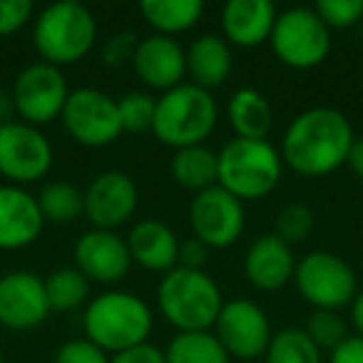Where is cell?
<instances>
[{
	"label": "cell",
	"instance_id": "obj_1",
	"mask_svg": "<svg viewBox=\"0 0 363 363\" xmlns=\"http://www.w3.org/2000/svg\"><path fill=\"white\" fill-rule=\"evenodd\" d=\"M353 127L333 107H311L289 122L281 140V160L301 177H326L346 164Z\"/></svg>",
	"mask_w": 363,
	"mask_h": 363
},
{
	"label": "cell",
	"instance_id": "obj_2",
	"mask_svg": "<svg viewBox=\"0 0 363 363\" xmlns=\"http://www.w3.org/2000/svg\"><path fill=\"white\" fill-rule=\"evenodd\" d=\"M219 187L239 202H254L272 194L281 182V152L269 140H242L234 137L217 152Z\"/></svg>",
	"mask_w": 363,
	"mask_h": 363
},
{
	"label": "cell",
	"instance_id": "obj_3",
	"mask_svg": "<svg viewBox=\"0 0 363 363\" xmlns=\"http://www.w3.org/2000/svg\"><path fill=\"white\" fill-rule=\"evenodd\" d=\"M82 326L87 341L105 353H120L147 343L152 333V311L130 291H105L87 301Z\"/></svg>",
	"mask_w": 363,
	"mask_h": 363
},
{
	"label": "cell",
	"instance_id": "obj_4",
	"mask_svg": "<svg viewBox=\"0 0 363 363\" xmlns=\"http://www.w3.org/2000/svg\"><path fill=\"white\" fill-rule=\"evenodd\" d=\"M160 311L179 333L209 331L222 311V291L207 272L172 269L157 286Z\"/></svg>",
	"mask_w": 363,
	"mask_h": 363
},
{
	"label": "cell",
	"instance_id": "obj_5",
	"mask_svg": "<svg viewBox=\"0 0 363 363\" xmlns=\"http://www.w3.org/2000/svg\"><path fill=\"white\" fill-rule=\"evenodd\" d=\"M219 117L217 100L209 90L182 82L157 97V115L152 132L167 147H197L214 132Z\"/></svg>",
	"mask_w": 363,
	"mask_h": 363
},
{
	"label": "cell",
	"instance_id": "obj_6",
	"mask_svg": "<svg viewBox=\"0 0 363 363\" xmlns=\"http://www.w3.org/2000/svg\"><path fill=\"white\" fill-rule=\"evenodd\" d=\"M97 40L95 16L82 3L60 0L38 16L33 26V43L43 62L55 67L72 65L92 50Z\"/></svg>",
	"mask_w": 363,
	"mask_h": 363
},
{
	"label": "cell",
	"instance_id": "obj_7",
	"mask_svg": "<svg viewBox=\"0 0 363 363\" xmlns=\"http://www.w3.org/2000/svg\"><path fill=\"white\" fill-rule=\"evenodd\" d=\"M269 43L284 65L294 70H311L326 60L331 50V30L313 8H289L277 16Z\"/></svg>",
	"mask_w": 363,
	"mask_h": 363
},
{
	"label": "cell",
	"instance_id": "obj_8",
	"mask_svg": "<svg viewBox=\"0 0 363 363\" xmlns=\"http://www.w3.org/2000/svg\"><path fill=\"white\" fill-rule=\"evenodd\" d=\"M296 289L313 308L338 311L351 306L358 294V279L353 267L333 252H308L296 262L294 274Z\"/></svg>",
	"mask_w": 363,
	"mask_h": 363
},
{
	"label": "cell",
	"instance_id": "obj_9",
	"mask_svg": "<svg viewBox=\"0 0 363 363\" xmlns=\"http://www.w3.org/2000/svg\"><path fill=\"white\" fill-rule=\"evenodd\" d=\"M11 95L21 122L40 127L62 115L70 90L60 67L50 62H33L18 72Z\"/></svg>",
	"mask_w": 363,
	"mask_h": 363
},
{
	"label": "cell",
	"instance_id": "obj_10",
	"mask_svg": "<svg viewBox=\"0 0 363 363\" xmlns=\"http://www.w3.org/2000/svg\"><path fill=\"white\" fill-rule=\"evenodd\" d=\"M60 117L67 135L82 147H107L125 132L117 100L95 87L72 90Z\"/></svg>",
	"mask_w": 363,
	"mask_h": 363
},
{
	"label": "cell",
	"instance_id": "obj_11",
	"mask_svg": "<svg viewBox=\"0 0 363 363\" xmlns=\"http://www.w3.org/2000/svg\"><path fill=\"white\" fill-rule=\"evenodd\" d=\"M214 336L229 353V358L257 361L267 353L274 331L267 311L259 303L249 298H232V301H224L219 311Z\"/></svg>",
	"mask_w": 363,
	"mask_h": 363
},
{
	"label": "cell",
	"instance_id": "obj_12",
	"mask_svg": "<svg viewBox=\"0 0 363 363\" xmlns=\"http://www.w3.org/2000/svg\"><path fill=\"white\" fill-rule=\"evenodd\" d=\"M52 147L38 127L28 122L0 125V174L16 187L38 182L50 172Z\"/></svg>",
	"mask_w": 363,
	"mask_h": 363
},
{
	"label": "cell",
	"instance_id": "obj_13",
	"mask_svg": "<svg viewBox=\"0 0 363 363\" xmlns=\"http://www.w3.org/2000/svg\"><path fill=\"white\" fill-rule=\"evenodd\" d=\"M189 224L204 247L227 249L237 244L244 232V207L234 194L217 184L194 194L189 204Z\"/></svg>",
	"mask_w": 363,
	"mask_h": 363
},
{
	"label": "cell",
	"instance_id": "obj_14",
	"mask_svg": "<svg viewBox=\"0 0 363 363\" xmlns=\"http://www.w3.org/2000/svg\"><path fill=\"white\" fill-rule=\"evenodd\" d=\"M137 209V184L130 174L110 169L97 174L85 189V217L92 229L115 232L132 219Z\"/></svg>",
	"mask_w": 363,
	"mask_h": 363
},
{
	"label": "cell",
	"instance_id": "obj_15",
	"mask_svg": "<svg viewBox=\"0 0 363 363\" xmlns=\"http://www.w3.org/2000/svg\"><path fill=\"white\" fill-rule=\"evenodd\" d=\"M50 313L45 284L33 272H11L0 277V326L30 331Z\"/></svg>",
	"mask_w": 363,
	"mask_h": 363
},
{
	"label": "cell",
	"instance_id": "obj_16",
	"mask_svg": "<svg viewBox=\"0 0 363 363\" xmlns=\"http://www.w3.org/2000/svg\"><path fill=\"white\" fill-rule=\"evenodd\" d=\"M75 269L87 279L97 284H117L130 272V249L127 242L117 232L105 229H90L77 239L72 249Z\"/></svg>",
	"mask_w": 363,
	"mask_h": 363
},
{
	"label": "cell",
	"instance_id": "obj_17",
	"mask_svg": "<svg viewBox=\"0 0 363 363\" xmlns=\"http://www.w3.org/2000/svg\"><path fill=\"white\" fill-rule=\"evenodd\" d=\"M132 67H135V75L147 87L167 92L182 85V80L187 75V50L174 38L155 33V35L140 40Z\"/></svg>",
	"mask_w": 363,
	"mask_h": 363
},
{
	"label": "cell",
	"instance_id": "obj_18",
	"mask_svg": "<svg viewBox=\"0 0 363 363\" xmlns=\"http://www.w3.org/2000/svg\"><path fill=\"white\" fill-rule=\"evenodd\" d=\"M45 219L38 199L16 184H0V249L30 247L43 234Z\"/></svg>",
	"mask_w": 363,
	"mask_h": 363
},
{
	"label": "cell",
	"instance_id": "obj_19",
	"mask_svg": "<svg viewBox=\"0 0 363 363\" xmlns=\"http://www.w3.org/2000/svg\"><path fill=\"white\" fill-rule=\"evenodd\" d=\"M244 274L249 284L259 291H279L296 274V257L291 247L284 244L277 234H264L254 239L244 257Z\"/></svg>",
	"mask_w": 363,
	"mask_h": 363
},
{
	"label": "cell",
	"instance_id": "obj_20",
	"mask_svg": "<svg viewBox=\"0 0 363 363\" xmlns=\"http://www.w3.org/2000/svg\"><path fill=\"white\" fill-rule=\"evenodd\" d=\"M272 0H229L222 11L224 40L237 48H257L272 38L277 23Z\"/></svg>",
	"mask_w": 363,
	"mask_h": 363
},
{
	"label": "cell",
	"instance_id": "obj_21",
	"mask_svg": "<svg viewBox=\"0 0 363 363\" xmlns=\"http://www.w3.org/2000/svg\"><path fill=\"white\" fill-rule=\"evenodd\" d=\"M127 249L132 262H137L147 272L167 274L177 269V254H179V239L167 224L157 219H140L127 234Z\"/></svg>",
	"mask_w": 363,
	"mask_h": 363
},
{
	"label": "cell",
	"instance_id": "obj_22",
	"mask_svg": "<svg viewBox=\"0 0 363 363\" xmlns=\"http://www.w3.org/2000/svg\"><path fill=\"white\" fill-rule=\"evenodd\" d=\"M232 72V48L222 35L204 33L187 48V75L192 85L212 92L222 87Z\"/></svg>",
	"mask_w": 363,
	"mask_h": 363
},
{
	"label": "cell",
	"instance_id": "obj_23",
	"mask_svg": "<svg viewBox=\"0 0 363 363\" xmlns=\"http://www.w3.org/2000/svg\"><path fill=\"white\" fill-rule=\"evenodd\" d=\"M227 117L232 130L242 140H267L274 127L272 105L254 87H242L234 92L227 105Z\"/></svg>",
	"mask_w": 363,
	"mask_h": 363
},
{
	"label": "cell",
	"instance_id": "obj_24",
	"mask_svg": "<svg viewBox=\"0 0 363 363\" xmlns=\"http://www.w3.org/2000/svg\"><path fill=\"white\" fill-rule=\"evenodd\" d=\"M169 169L177 184L194 194L204 192V189H209V187H217V182H219L217 152H212L204 145L177 150L174 157H172Z\"/></svg>",
	"mask_w": 363,
	"mask_h": 363
},
{
	"label": "cell",
	"instance_id": "obj_25",
	"mask_svg": "<svg viewBox=\"0 0 363 363\" xmlns=\"http://www.w3.org/2000/svg\"><path fill=\"white\" fill-rule=\"evenodd\" d=\"M140 13L157 30V35L174 38L197 26L204 6L199 0H142Z\"/></svg>",
	"mask_w": 363,
	"mask_h": 363
},
{
	"label": "cell",
	"instance_id": "obj_26",
	"mask_svg": "<svg viewBox=\"0 0 363 363\" xmlns=\"http://www.w3.org/2000/svg\"><path fill=\"white\" fill-rule=\"evenodd\" d=\"M35 199L43 219L50 224H72L85 214V192L72 182H48Z\"/></svg>",
	"mask_w": 363,
	"mask_h": 363
},
{
	"label": "cell",
	"instance_id": "obj_27",
	"mask_svg": "<svg viewBox=\"0 0 363 363\" xmlns=\"http://www.w3.org/2000/svg\"><path fill=\"white\" fill-rule=\"evenodd\" d=\"M167 363H232L217 336L209 331L177 333L164 348Z\"/></svg>",
	"mask_w": 363,
	"mask_h": 363
},
{
	"label": "cell",
	"instance_id": "obj_28",
	"mask_svg": "<svg viewBox=\"0 0 363 363\" xmlns=\"http://www.w3.org/2000/svg\"><path fill=\"white\" fill-rule=\"evenodd\" d=\"M43 284H45L50 311H75L82 303H87V296H90V281L75 267L55 269L43 279Z\"/></svg>",
	"mask_w": 363,
	"mask_h": 363
},
{
	"label": "cell",
	"instance_id": "obj_29",
	"mask_svg": "<svg viewBox=\"0 0 363 363\" xmlns=\"http://www.w3.org/2000/svg\"><path fill=\"white\" fill-rule=\"evenodd\" d=\"M264 363H321V351L303 328H281L272 336Z\"/></svg>",
	"mask_w": 363,
	"mask_h": 363
},
{
	"label": "cell",
	"instance_id": "obj_30",
	"mask_svg": "<svg viewBox=\"0 0 363 363\" xmlns=\"http://www.w3.org/2000/svg\"><path fill=\"white\" fill-rule=\"evenodd\" d=\"M117 110H120V122L125 132H147L155 125L157 97H152L150 92L132 90L117 100Z\"/></svg>",
	"mask_w": 363,
	"mask_h": 363
},
{
	"label": "cell",
	"instance_id": "obj_31",
	"mask_svg": "<svg viewBox=\"0 0 363 363\" xmlns=\"http://www.w3.org/2000/svg\"><path fill=\"white\" fill-rule=\"evenodd\" d=\"M303 331L316 343L318 351H333V348H338L348 338V326L341 318V313L323 311V308H316V311L308 316Z\"/></svg>",
	"mask_w": 363,
	"mask_h": 363
},
{
	"label": "cell",
	"instance_id": "obj_32",
	"mask_svg": "<svg viewBox=\"0 0 363 363\" xmlns=\"http://www.w3.org/2000/svg\"><path fill=\"white\" fill-rule=\"evenodd\" d=\"M311 229H313V212L306 204H286L277 214V222H274V234L284 244H289V247L303 242L311 234Z\"/></svg>",
	"mask_w": 363,
	"mask_h": 363
},
{
	"label": "cell",
	"instance_id": "obj_33",
	"mask_svg": "<svg viewBox=\"0 0 363 363\" xmlns=\"http://www.w3.org/2000/svg\"><path fill=\"white\" fill-rule=\"evenodd\" d=\"M313 11L328 30H341L353 28L363 18V0H318Z\"/></svg>",
	"mask_w": 363,
	"mask_h": 363
},
{
	"label": "cell",
	"instance_id": "obj_34",
	"mask_svg": "<svg viewBox=\"0 0 363 363\" xmlns=\"http://www.w3.org/2000/svg\"><path fill=\"white\" fill-rule=\"evenodd\" d=\"M137 45H140V38L132 30H120L115 35H110L102 43V62L107 67H122L127 62L135 60Z\"/></svg>",
	"mask_w": 363,
	"mask_h": 363
},
{
	"label": "cell",
	"instance_id": "obj_35",
	"mask_svg": "<svg viewBox=\"0 0 363 363\" xmlns=\"http://www.w3.org/2000/svg\"><path fill=\"white\" fill-rule=\"evenodd\" d=\"M52 363H110V356L87 338H72L57 348Z\"/></svg>",
	"mask_w": 363,
	"mask_h": 363
},
{
	"label": "cell",
	"instance_id": "obj_36",
	"mask_svg": "<svg viewBox=\"0 0 363 363\" xmlns=\"http://www.w3.org/2000/svg\"><path fill=\"white\" fill-rule=\"evenodd\" d=\"M30 0H0V38L18 33L33 18Z\"/></svg>",
	"mask_w": 363,
	"mask_h": 363
},
{
	"label": "cell",
	"instance_id": "obj_37",
	"mask_svg": "<svg viewBox=\"0 0 363 363\" xmlns=\"http://www.w3.org/2000/svg\"><path fill=\"white\" fill-rule=\"evenodd\" d=\"M110 363H167L164 351L157 348L155 343H140V346L125 348L120 353H112Z\"/></svg>",
	"mask_w": 363,
	"mask_h": 363
},
{
	"label": "cell",
	"instance_id": "obj_38",
	"mask_svg": "<svg viewBox=\"0 0 363 363\" xmlns=\"http://www.w3.org/2000/svg\"><path fill=\"white\" fill-rule=\"evenodd\" d=\"M209 247H204L197 237H189L179 242V254H177V267L192 269V272H202L204 262H207Z\"/></svg>",
	"mask_w": 363,
	"mask_h": 363
},
{
	"label": "cell",
	"instance_id": "obj_39",
	"mask_svg": "<svg viewBox=\"0 0 363 363\" xmlns=\"http://www.w3.org/2000/svg\"><path fill=\"white\" fill-rule=\"evenodd\" d=\"M328 363H363V338L348 336L338 348H333Z\"/></svg>",
	"mask_w": 363,
	"mask_h": 363
},
{
	"label": "cell",
	"instance_id": "obj_40",
	"mask_svg": "<svg viewBox=\"0 0 363 363\" xmlns=\"http://www.w3.org/2000/svg\"><path fill=\"white\" fill-rule=\"evenodd\" d=\"M346 164L353 174L363 179V137H356V140H353L351 150H348V157H346Z\"/></svg>",
	"mask_w": 363,
	"mask_h": 363
},
{
	"label": "cell",
	"instance_id": "obj_41",
	"mask_svg": "<svg viewBox=\"0 0 363 363\" xmlns=\"http://www.w3.org/2000/svg\"><path fill=\"white\" fill-rule=\"evenodd\" d=\"M16 102H13L11 92L0 90V125H8V122H16Z\"/></svg>",
	"mask_w": 363,
	"mask_h": 363
},
{
	"label": "cell",
	"instance_id": "obj_42",
	"mask_svg": "<svg viewBox=\"0 0 363 363\" xmlns=\"http://www.w3.org/2000/svg\"><path fill=\"white\" fill-rule=\"evenodd\" d=\"M351 323L356 326L358 336L363 338V291H358L351 303Z\"/></svg>",
	"mask_w": 363,
	"mask_h": 363
},
{
	"label": "cell",
	"instance_id": "obj_43",
	"mask_svg": "<svg viewBox=\"0 0 363 363\" xmlns=\"http://www.w3.org/2000/svg\"><path fill=\"white\" fill-rule=\"evenodd\" d=\"M0 363H6V361H3V346H0Z\"/></svg>",
	"mask_w": 363,
	"mask_h": 363
},
{
	"label": "cell",
	"instance_id": "obj_44",
	"mask_svg": "<svg viewBox=\"0 0 363 363\" xmlns=\"http://www.w3.org/2000/svg\"><path fill=\"white\" fill-rule=\"evenodd\" d=\"M239 363H259V361H239Z\"/></svg>",
	"mask_w": 363,
	"mask_h": 363
}]
</instances>
